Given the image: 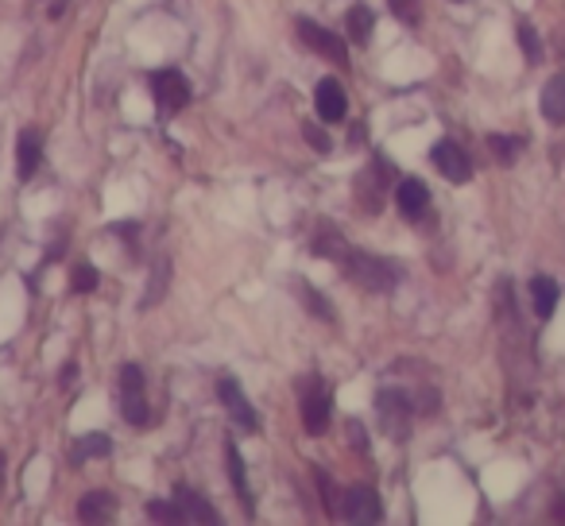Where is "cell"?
Segmentation results:
<instances>
[{
  "label": "cell",
  "instance_id": "cell-10",
  "mask_svg": "<svg viewBox=\"0 0 565 526\" xmlns=\"http://www.w3.org/2000/svg\"><path fill=\"white\" fill-rule=\"evenodd\" d=\"M174 503H179V511H182V523H205V526L221 523V515L213 511V503L202 500L198 492H190L186 484L174 487Z\"/></svg>",
  "mask_w": 565,
  "mask_h": 526
},
{
  "label": "cell",
  "instance_id": "cell-13",
  "mask_svg": "<svg viewBox=\"0 0 565 526\" xmlns=\"http://www.w3.org/2000/svg\"><path fill=\"white\" fill-rule=\"evenodd\" d=\"M40 159H43V143L35 132H20V143H17V174L20 182L35 179V171H40Z\"/></svg>",
  "mask_w": 565,
  "mask_h": 526
},
{
  "label": "cell",
  "instance_id": "cell-27",
  "mask_svg": "<svg viewBox=\"0 0 565 526\" xmlns=\"http://www.w3.org/2000/svg\"><path fill=\"white\" fill-rule=\"evenodd\" d=\"M387 9H392V17H399L403 24H415L418 20V0H387Z\"/></svg>",
  "mask_w": 565,
  "mask_h": 526
},
{
  "label": "cell",
  "instance_id": "cell-24",
  "mask_svg": "<svg viewBox=\"0 0 565 526\" xmlns=\"http://www.w3.org/2000/svg\"><path fill=\"white\" fill-rule=\"evenodd\" d=\"M519 43H523V55L526 63H542V40L531 24H519Z\"/></svg>",
  "mask_w": 565,
  "mask_h": 526
},
{
  "label": "cell",
  "instance_id": "cell-7",
  "mask_svg": "<svg viewBox=\"0 0 565 526\" xmlns=\"http://www.w3.org/2000/svg\"><path fill=\"white\" fill-rule=\"evenodd\" d=\"M217 399H221V407L228 410V418H233V422L241 426L244 433H256L259 430L256 410H252V402L244 399V391H241V384H236V379H221V384H217Z\"/></svg>",
  "mask_w": 565,
  "mask_h": 526
},
{
  "label": "cell",
  "instance_id": "cell-15",
  "mask_svg": "<svg viewBox=\"0 0 565 526\" xmlns=\"http://www.w3.org/2000/svg\"><path fill=\"white\" fill-rule=\"evenodd\" d=\"M225 464H228V480H233L236 495H241V503L252 511V487H248V469H244V457L241 449L233 446V441H225Z\"/></svg>",
  "mask_w": 565,
  "mask_h": 526
},
{
  "label": "cell",
  "instance_id": "cell-9",
  "mask_svg": "<svg viewBox=\"0 0 565 526\" xmlns=\"http://www.w3.org/2000/svg\"><path fill=\"white\" fill-rule=\"evenodd\" d=\"M345 518L356 526H372L384 518V507H380V495L372 492V487H349L345 492Z\"/></svg>",
  "mask_w": 565,
  "mask_h": 526
},
{
  "label": "cell",
  "instance_id": "cell-1",
  "mask_svg": "<svg viewBox=\"0 0 565 526\" xmlns=\"http://www.w3.org/2000/svg\"><path fill=\"white\" fill-rule=\"evenodd\" d=\"M341 271H345L353 283H361L364 291H372V294H387L395 283H399V271H395V264L376 259V256H364V251H345V259H341Z\"/></svg>",
  "mask_w": 565,
  "mask_h": 526
},
{
  "label": "cell",
  "instance_id": "cell-14",
  "mask_svg": "<svg viewBox=\"0 0 565 526\" xmlns=\"http://www.w3.org/2000/svg\"><path fill=\"white\" fill-rule=\"evenodd\" d=\"M113 511H117V500H113L109 492H89V495H82V503H78L82 523H109Z\"/></svg>",
  "mask_w": 565,
  "mask_h": 526
},
{
  "label": "cell",
  "instance_id": "cell-12",
  "mask_svg": "<svg viewBox=\"0 0 565 526\" xmlns=\"http://www.w3.org/2000/svg\"><path fill=\"white\" fill-rule=\"evenodd\" d=\"M315 109H318V117H322V120H341V117H345V109H349L345 89H341L333 78H326L322 86L315 89Z\"/></svg>",
  "mask_w": 565,
  "mask_h": 526
},
{
  "label": "cell",
  "instance_id": "cell-30",
  "mask_svg": "<svg viewBox=\"0 0 565 526\" xmlns=\"http://www.w3.org/2000/svg\"><path fill=\"white\" fill-rule=\"evenodd\" d=\"M349 441H353V446L356 449H361V453H369V438H364V430H361V426H349Z\"/></svg>",
  "mask_w": 565,
  "mask_h": 526
},
{
  "label": "cell",
  "instance_id": "cell-19",
  "mask_svg": "<svg viewBox=\"0 0 565 526\" xmlns=\"http://www.w3.org/2000/svg\"><path fill=\"white\" fill-rule=\"evenodd\" d=\"M167 283H171V259H156L148 279V294H143V307H156L159 299L167 294Z\"/></svg>",
  "mask_w": 565,
  "mask_h": 526
},
{
  "label": "cell",
  "instance_id": "cell-16",
  "mask_svg": "<svg viewBox=\"0 0 565 526\" xmlns=\"http://www.w3.org/2000/svg\"><path fill=\"white\" fill-rule=\"evenodd\" d=\"M542 112H546L550 125H565V74L546 82V89H542Z\"/></svg>",
  "mask_w": 565,
  "mask_h": 526
},
{
  "label": "cell",
  "instance_id": "cell-8",
  "mask_svg": "<svg viewBox=\"0 0 565 526\" xmlns=\"http://www.w3.org/2000/svg\"><path fill=\"white\" fill-rule=\"evenodd\" d=\"M430 159H434V167H438L441 174H446L449 182H469V174H472V163H469V155L461 151V143H454V140H438L434 143V151H430Z\"/></svg>",
  "mask_w": 565,
  "mask_h": 526
},
{
  "label": "cell",
  "instance_id": "cell-4",
  "mask_svg": "<svg viewBox=\"0 0 565 526\" xmlns=\"http://www.w3.org/2000/svg\"><path fill=\"white\" fill-rule=\"evenodd\" d=\"M151 97H156L159 117H174L190 105V82L179 71H156L151 74Z\"/></svg>",
  "mask_w": 565,
  "mask_h": 526
},
{
  "label": "cell",
  "instance_id": "cell-11",
  "mask_svg": "<svg viewBox=\"0 0 565 526\" xmlns=\"http://www.w3.org/2000/svg\"><path fill=\"white\" fill-rule=\"evenodd\" d=\"M395 202H399L403 217L418 221L426 213V205H430V190H426L423 179H403L399 190H395Z\"/></svg>",
  "mask_w": 565,
  "mask_h": 526
},
{
  "label": "cell",
  "instance_id": "cell-32",
  "mask_svg": "<svg viewBox=\"0 0 565 526\" xmlns=\"http://www.w3.org/2000/svg\"><path fill=\"white\" fill-rule=\"evenodd\" d=\"M0 492H4V453H0Z\"/></svg>",
  "mask_w": 565,
  "mask_h": 526
},
{
  "label": "cell",
  "instance_id": "cell-31",
  "mask_svg": "<svg viewBox=\"0 0 565 526\" xmlns=\"http://www.w3.org/2000/svg\"><path fill=\"white\" fill-rule=\"evenodd\" d=\"M349 140H353V143H361V140H364V125H356L353 132H349Z\"/></svg>",
  "mask_w": 565,
  "mask_h": 526
},
{
  "label": "cell",
  "instance_id": "cell-23",
  "mask_svg": "<svg viewBox=\"0 0 565 526\" xmlns=\"http://www.w3.org/2000/svg\"><path fill=\"white\" fill-rule=\"evenodd\" d=\"M97 283H102V276H97V268H89V264H78V268H74L71 287H74V291H78V294L97 291Z\"/></svg>",
  "mask_w": 565,
  "mask_h": 526
},
{
  "label": "cell",
  "instance_id": "cell-20",
  "mask_svg": "<svg viewBox=\"0 0 565 526\" xmlns=\"http://www.w3.org/2000/svg\"><path fill=\"white\" fill-rule=\"evenodd\" d=\"M372 24H376V17H372L369 9H361V4L345 12V28H349V40H353V43H369Z\"/></svg>",
  "mask_w": 565,
  "mask_h": 526
},
{
  "label": "cell",
  "instance_id": "cell-17",
  "mask_svg": "<svg viewBox=\"0 0 565 526\" xmlns=\"http://www.w3.org/2000/svg\"><path fill=\"white\" fill-rule=\"evenodd\" d=\"M531 302H534V314L539 318H550L557 310V283L546 276H534L531 283Z\"/></svg>",
  "mask_w": 565,
  "mask_h": 526
},
{
  "label": "cell",
  "instance_id": "cell-18",
  "mask_svg": "<svg viewBox=\"0 0 565 526\" xmlns=\"http://www.w3.org/2000/svg\"><path fill=\"white\" fill-rule=\"evenodd\" d=\"M109 449H113V441L105 438V433H86V438L74 441L71 461H74V464H82L86 457H109Z\"/></svg>",
  "mask_w": 565,
  "mask_h": 526
},
{
  "label": "cell",
  "instance_id": "cell-26",
  "mask_svg": "<svg viewBox=\"0 0 565 526\" xmlns=\"http://www.w3.org/2000/svg\"><path fill=\"white\" fill-rule=\"evenodd\" d=\"M488 148L500 163H511L519 155V140H511V136H488Z\"/></svg>",
  "mask_w": 565,
  "mask_h": 526
},
{
  "label": "cell",
  "instance_id": "cell-22",
  "mask_svg": "<svg viewBox=\"0 0 565 526\" xmlns=\"http://www.w3.org/2000/svg\"><path fill=\"white\" fill-rule=\"evenodd\" d=\"M315 251H322V256H330V259H338V264H341L349 248H345V240H341V236L326 225V228H318V236H315Z\"/></svg>",
  "mask_w": 565,
  "mask_h": 526
},
{
  "label": "cell",
  "instance_id": "cell-3",
  "mask_svg": "<svg viewBox=\"0 0 565 526\" xmlns=\"http://www.w3.org/2000/svg\"><path fill=\"white\" fill-rule=\"evenodd\" d=\"M376 415H380V426H384L387 438L403 441L411 430V399L399 391V387H384V391H376Z\"/></svg>",
  "mask_w": 565,
  "mask_h": 526
},
{
  "label": "cell",
  "instance_id": "cell-29",
  "mask_svg": "<svg viewBox=\"0 0 565 526\" xmlns=\"http://www.w3.org/2000/svg\"><path fill=\"white\" fill-rule=\"evenodd\" d=\"M315 476H318V492L326 495V503H330V511H333V515H338V500H333V480L326 476V472H315Z\"/></svg>",
  "mask_w": 565,
  "mask_h": 526
},
{
  "label": "cell",
  "instance_id": "cell-25",
  "mask_svg": "<svg viewBox=\"0 0 565 526\" xmlns=\"http://www.w3.org/2000/svg\"><path fill=\"white\" fill-rule=\"evenodd\" d=\"M148 518L151 523H182V511H179V503L156 500V503H148Z\"/></svg>",
  "mask_w": 565,
  "mask_h": 526
},
{
  "label": "cell",
  "instance_id": "cell-21",
  "mask_svg": "<svg viewBox=\"0 0 565 526\" xmlns=\"http://www.w3.org/2000/svg\"><path fill=\"white\" fill-rule=\"evenodd\" d=\"M295 287H299V299L307 302V307H310V314H315V318H326V322H333V318H338V314H333V307H330V302H326L322 294H318L310 283H302V279H295Z\"/></svg>",
  "mask_w": 565,
  "mask_h": 526
},
{
  "label": "cell",
  "instance_id": "cell-28",
  "mask_svg": "<svg viewBox=\"0 0 565 526\" xmlns=\"http://www.w3.org/2000/svg\"><path fill=\"white\" fill-rule=\"evenodd\" d=\"M302 136H307V140H310V148H315V151H322V155H330V151H333L330 136H326L318 125H302Z\"/></svg>",
  "mask_w": 565,
  "mask_h": 526
},
{
  "label": "cell",
  "instance_id": "cell-6",
  "mask_svg": "<svg viewBox=\"0 0 565 526\" xmlns=\"http://www.w3.org/2000/svg\"><path fill=\"white\" fill-rule=\"evenodd\" d=\"M299 35H302V43H307V47L315 51V55L330 58L333 66H345V63H349L345 43H341L338 35L330 32V28L315 24V20H299Z\"/></svg>",
  "mask_w": 565,
  "mask_h": 526
},
{
  "label": "cell",
  "instance_id": "cell-5",
  "mask_svg": "<svg viewBox=\"0 0 565 526\" xmlns=\"http://www.w3.org/2000/svg\"><path fill=\"white\" fill-rule=\"evenodd\" d=\"M120 415L132 426H148V395H143V372L136 364L120 368Z\"/></svg>",
  "mask_w": 565,
  "mask_h": 526
},
{
  "label": "cell",
  "instance_id": "cell-2",
  "mask_svg": "<svg viewBox=\"0 0 565 526\" xmlns=\"http://www.w3.org/2000/svg\"><path fill=\"white\" fill-rule=\"evenodd\" d=\"M299 399H302V426H307L310 438L330 430V387H326L322 376H310L307 384L299 387Z\"/></svg>",
  "mask_w": 565,
  "mask_h": 526
}]
</instances>
